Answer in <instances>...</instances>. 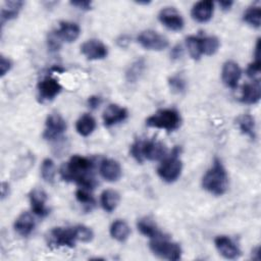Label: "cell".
<instances>
[{
    "label": "cell",
    "instance_id": "11",
    "mask_svg": "<svg viewBox=\"0 0 261 261\" xmlns=\"http://www.w3.org/2000/svg\"><path fill=\"white\" fill-rule=\"evenodd\" d=\"M62 91L59 82L51 75L45 76L38 84V94L41 101H51Z\"/></svg>",
    "mask_w": 261,
    "mask_h": 261
},
{
    "label": "cell",
    "instance_id": "3",
    "mask_svg": "<svg viewBox=\"0 0 261 261\" xmlns=\"http://www.w3.org/2000/svg\"><path fill=\"white\" fill-rule=\"evenodd\" d=\"M132 157L139 163H143L144 160L157 161L165 158L166 147L156 140H136L129 149Z\"/></svg>",
    "mask_w": 261,
    "mask_h": 261
},
{
    "label": "cell",
    "instance_id": "38",
    "mask_svg": "<svg viewBox=\"0 0 261 261\" xmlns=\"http://www.w3.org/2000/svg\"><path fill=\"white\" fill-rule=\"evenodd\" d=\"M12 67V62L9 58H6L5 56L1 55L0 57V75L3 77Z\"/></svg>",
    "mask_w": 261,
    "mask_h": 261
},
{
    "label": "cell",
    "instance_id": "1",
    "mask_svg": "<svg viewBox=\"0 0 261 261\" xmlns=\"http://www.w3.org/2000/svg\"><path fill=\"white\" fill-rule=\"evenodd\" d=\"M93 161L81 155H73L60 168V175L65 181H74L83 189L92 190L97 182L92 175Z\"/></svg>",
    "mask_w": 261,
    "mask_h": 261
},
{
    "label": "cell",
    "instance_id": "37",
    "mask_svg": "<svg viewBox=\"0 0 261 261\" xmlns=\"http://www.w3.org/2000/svg\"><path fill=\"white\" fill-rule=\"evenodd\" d=\"M260 68H261L260 58H255V60L248 65V67L246 69V73L249 77L253 79L260 73Z\"/></svg>",
    "mask_w": 261,
    "mask_h": 261
},
{
    "label": "cell",
    "instance_id": "35",
    "mask_svg": "<svg viewBox=\"0 0 261 261\" xmlns=\"http://www.w3.org/2000/svg\"><path fill=\"white\" fill-rule=\"evenodd\" d=\"M168 86L173 93L180 94L186 91L187 83H186V80L181 75L174 74L168 79Z\"/></svg>",
    "mask_w": 261,
    "mask_h": 261
},
{
    "label": "cell",
    "instance_id": "4",
    "mask_svg": "<svg viewBox=\"0 0 261 261\" xmlns=\"http://www.w3.org/2000/svg\"><path fill=\"white\" fill-rule=\"evenodd\" d=\"M180 114L177 110L172 108L160 109L146 119L147 126L164 129L167 132H173L177 129L180 126Z\"/></svg>",
    "mask_w": 261,
    "mask_h": 261
},
{
    "label": "cell",
    "instance_id": "44",
    "mask_svg": "<svg viewBox=\"0 0 261 261\" xmlns=\"http://www.w3.org/2000/svg\"><path fill=\"white\" fill-rule=\"evenodd\" d=\"M8 194H9V185H8V182L3 181V182L1 184V196H2L1 198H2V200H3L5 197H7Z\"/></svg>",
    "mask_w": 261,
    "mask_h": 261
},
{
    "label": "cell",
    "instance_id": "21",
    "mask_svg": "<svg viewBox=\"0 0 261 261\" xmlns=\"http://www.w3.org/2000/svg\"><path fill=\"white\" fill-rule=\"evenodd\" d=\"M36 222L33 215L29 212H22L14 221V229L21 237L30 236L34 228Z\"/></svg>",
    "mask_w": 261,
    "mask_h": 261
},
{
    "label": "cell",
    "instance_id": "2",
    "mask_svg": "<svg viewBox=\"0 0 261 261\" xmlns=\"http://www.w3.org/2000/svg\"><path fill=\"white\" fill-rule=\"evenodd\" d=\"M202 187L214 196H222L228 188V175L222 162L215 158L202 178Z\"/></svg>",
    "mask_w": 261,
    "mask_h": 261
},
{
    "label": "cell",
    "instance_id": "33",
    "mask_svg": "<svg viewBox=\"0 0 261 261\" xmlns=\"http://www.w3.org/2000/svg\"><path fill=\"white\" fill-rule=\"evenodd\" d=\"M75 198L84 206V208L86 210L91 211L92 208L96 204L94 197L90 193H88V190H86V189H79L75 192Z\"/></svg>",
    "mask_w": 261,
    "mask_h": 261
},
{
    "label": "cell",
    "instance_id": "26",
    "mask_svg": "<svg viewBox=\"0 0 261 261\" xmlns=\"http://www.w3.org/2000/svg\"><path fill=\"white\" fill-rule=\"evenodd\" d=\"M137 227L142 234H144L150 239H155L160 236H163L162 232L159 230L158 226L156 225V223L149 217L141 218L137 222Z\"/></svg>",
    "mask_w": 261,
    "mask_h": 261
},
{
    "label": "cell",
    "instance_id": "29",
    "mask_svg": "<svg viewBox=\"0 0 261 261\" xmlns=\"http://www.w3.org/2000/svg\"><path fill=\"white\" fill-rule=\"evenodd\" d=\"M186 44H187L190 56L194 60H199L203 55L201 36H189L186 39Z\"/></svg>",
    "mask_w": 261,
    "mask_h": 261
},
{
    "label": "cell",
    "instance_id": "22",
    "mask_svg": "<svg viewBox=\"0 0 261 261\" xmlns=\"http://www.w3.org/2000/svg\"><path fill=\"white\" fill-rule=\"evenodd\" d=\"M22 6H23V2L20 0L5 1L4 4L2 5L1 11H0L1 24L4 25L5 22L17 17Z\"/></svg>",
    "mask_w": 261,
    "mask_h": 261
},
{
    "label": "cell",
    "instance_id": "15",
    "mask_svg": "<svg viewBox=\"0 0 261 261\" xmlns=\"http://www.w3.org/2000/svg\"><path fill=\"white\" fill-rule=\"evenodd\" d=\"M32 211L39 217H45L49 214V209L46 206L47 194L41 189H34L29 194Z\"/></svg>",
    "mask_w": 261,
    "mask_h": 261
},
{
    "label": "cell",
    "instance_id": "7",
    "mask_svg": "<svg viewBox=\"0 0 261 261\" xmlns=\"http://www.w3.org/2000/svg\"><path fill=\"white\" fill-rule=\"evenodd\" d=\"M138 43L147 50L161 51L168 47V40L153 30L141 32L137 37Z\"/></svg>",
    "mask_w": 261,
    "mask_h": 261
},
{
    "label": "cell",
    "instance_id": "10",
    "mask_svg": "<svg viewBox=\"0 0 261 261\" xmlns=\"http://www.w3.org/2000/svg\"><path fill=\"white\" fill-rule=\"evenodd\" d=\"M76 242L73 227H54L50 231V244L55 247L73 248Z\"/></svg>",
    "mask_w": 261,
    "mask_h": 261
},
{
    "label": "cell",
    "instance_id": "28",
    "mask_svg": "<svg viewBox=\"0 0 261 261\" xmlns=\"http://www.w3.org/2000/svg\"><path fill=\"white\" fill-rule=\"evenodd\" d=\"M238 126L240 130L248 136L250 139L254 140L256 138V127H255V119L250 114H243L237 120Z\"/></svg>",
    "mask_w": 261,
    "mask_h": 261
},
{
    "label": "cell",
    "instance_id": "34",
    "mask_svg": "<svg viewBox=\"0 0 261 261\" xmlns=\"http://www.w3.org/2000/svg\"><path fill=\"white\" fill-rule=\"evenodd\" d=\"M73 229H74L76 241H80L83 243H90L94 239L93 230L84 224L75 225L73 226Z\"/></svg>",
    "mask_w": 261,
    "mask_h": 261
},
{
    "label": "cell",
    "instance_id": "30",
    "mask_svg": "<svg viewBox=\"0 0 261 261\" xmlns=\"http://www.w3.org/2000/svg\"><path fill=\"white\" fill-rule=\"evenodd\" d=\"M243 20L253 28H260L261 24V7L251 6L243 14Z\"/></svg>",
    "mask_w": 261,
    "mask_h": 261
},
{
    "label": "cell",
    "instance_id": "45",
    "mask_svg": "<svg viewBox=\"0 0 261 261\" xmlns=\"http://www.w3.org/2000/svg\"><path fill=\"white\" fill-rule=\"evenodd\" d=\"M137 3H138V4H146V5H147V4L150 3V1H138Z\"/></svg>",
    "mask_w": 261,
    "mask_h": 261
},
{
    "label": "cell",
    "instance_id": "14",
    "mask_svg": "<svg viewBox=\"0 0 261 261\" xmlns=\"http://www.w3.org/2000/svg\"><path fill=\"white\" fill-rule=\"evenodd\" d=\"M214 244L219 254L225 259H238L242 254L240 248L226 236L216 237Z\"/></svg>",
    "mask_w": 261,
    "mask_h": 261
},
{
    "label": "cell",
    "instance_id": "17",
    "mask_svg": "<svg viewBox=\"0 0 261 261\" xmlns=\"http://www.w3.org/2000/svg\"><path fill=\"white\" fill-rule=\"evenodd\" d=\"M99 172L105 180L110 182L117 181L122 174L120 164L116 160L110 158H104L101 161Z\"/></svg>",
    "mask_w": 261,
    "mask_h": 261
},
{
    "label": "cell",
    "instance_id": "41",
    "mask_svg": "<svg viewBox=\"0 0 261 261\" xmlns=\"http://www.w3.org/2000/svg\"><path fill=\"white\" fill-rule=\"evenodd\" d=\"M129 37L127 35H121L116 39V44L121 48H126L129 44Z\"/></svg>",
    "mask_w": 261,
    "mask_h": 261
},
{
    "label": "cell",
    "instance_id": "23",
    "mask_svg": "<svg viewBox=\"0 0 261 261\" xmlns=\"http://www.w3.org/2000/svg\"><path fill=\"white\" fill-rule=\"evenodd\" d=\"M109 232H110V236L112 239H114L117 242L122 243L128 239V237L130 234V228L124 220L116 219L115 221H113L111 223Z\"/></svg>",
    "mask_w": 261,
    "mask_h": 261
},
{
    "label": "cell",
    "instance_id": "18",
    "mask_svg": "<svg viewBox=\"0 0 261 261\" xmlns=\"http://www.w3.org/2000/svg\"><path fill=\"white\" fill-rule=\"evenodd\" d=\"M214 3L210 0L199 1L194 4L191 10L192 17L198 22H207L212 18Z\"/></svg>",
    "mask_w": 261,
    "mask_h": 261
},
{
    "label": "cell",
    "instance_id": "42",
    "mask_svg": "<svg viewBox=\"0 0 261 261\" xmlns=\"http://www.w3.org/2000/svg\"><path fill=\"white\" fill-rule=\"evenodd\" d=\"M181 55H182V48L179 44H177L171 49L170 56L172 59H178V58H180Z\"/></svg>",
    "mask_w": 261,
    "mask_h": 261
},
{
    "label": "cell",
    "instance_id": "19",
    "mask_svg": "<svg viewBox=\"0 0 261 261\" xmlns=\"http://www.w3.org/2000/svg\"><path fill=\"white\" fill-rule=\"evenodd\" d=\"M54 32L62 42L72 43L80 37L81 29L75 22L60 21L58 29Z\"/></svg>",
    "mask_w": 261,
    "mask_h": 261
},
{
    "label": "cell",
    "instance_id": "9",
    "mask_svg": "<svg viewBox=\"0 0 261 261\" xmlns=\"http://www.w3.org/2000/svg\"><path fill=\"white\" fill-rule=\"evenodd\" d=\"M158 19L165 28L173 32L181 31L185 27L182 16L174 7L162 8L158 14Z\"/></svg>",
    "mask_w": 261,
    "mask_h": 261
},
{
    "label": "cell",
    "instance_id": "43",
    "mask_svg": "<svg viewBox=\"0 0 261 261\" xmlns=\"http://www.w3.org/2000/svg\"><path fill=\"white\" fill-rule=\"evenodd\" d=\"M218 4H219V6H220V8L222 10L226 11V10L230 9V7L233 5V2L232 1H228V0H223V1H219Z\"/></svg>",
    "mask_w": 261,
    "mask_h": 261
},
{
    "label": "cell",
    "instance_id": "6",
    "mask_svg": "<svg viewBox=\"0 0 261 261\" xmlns=\"http://www.w3.org/2000/svg\"><path fill=\"white\" fill-rule=\"evenodd\" d=\"M149 247L154 255L161 259L170 261H176L180 259L182 253L181 248L177 243L169 241L164 236L151 239Z\"/></svg>",
    "mask_w": 261,
    "mask_h": 261
},
{
    "label": "cell",
    "instance_id": "13",
    "mask_svg": "<svg viewBox=\"0 0 261 261\" xmlns=\"http://www.w3.org/2000/svg\"><path fill=\"white\" fill-rule=\"evenodd\" d=\"M241 76L242 69L237 62L232 60H227L226 62H224L221 69V80L226 87L230 89H236L238 87Z\"/></svg>",
    "mask_w": 261,
    "mask_h": 261
},
{
    "label": "cell",
    "instance_id": "27",
    "mask_svg": "<svg viewBox=\"0 0 261 261\" xmlns=\"http://www.w3.org/2000/svg\"><path fill=\"white\" fill-rule=\"evenodd\" d=\"M146 69V61L144 58L136 59L125 71V80L128 83H136L143 75Z\"/></svg>",
    "mask_w": 261,
    "mask_h": 261
},
{
    "label": "cell",
    "instance_id": "5",
    "mask_svg": "<svg viewBox=\"0 0 261 261\" xmlns=\"http://www.w3.org/2000/svg\"><path fill=\"white\" fill-rule=\"evenodd\" d=\"M179 153L180 148L174 147L170 156L164 158L157 168V173L159 177L165 182H174L181 174L182 162L178 157Z\"/></svg>",
    "mask_w": 261,
    "mask_h": 261
},
{
    "label": "cell",
    "instance_id": "24",
    "mask_svg": "<svg viewBox=\"0 0 261 261\" xmlns=\"http://www.w3.org/2000/svg\"><path fill=\"white\" fill-rule=\"evenodd\" d=\"M119 201H120L119 194L116 191L110 190V189L103 191L100 197L101 206L108 213H111L116 209V207L119 204Z\"/></svg>",
    "mask_w": 261,
    "mask_h": 261
},
{
    "label": "cell",
    "instance_id": "25",
    "mask_svg": "<svg viewBox=\"0 0 261 261\" xmlns=\"http://www.w3.org/2000/svg\"><path fill=\"white\" fill-rule=\"evenodd\" d=\"M96 128L95 118L88 113L83 114L75 122V129L82 137L90 136Z\"/></svg>",
    "mask_w": 261,
    "mask_h": 261
},
{
    "label": "cell",
    "instance_id": "16",
    "mask_svg": "<svg viewBox=\"0 0 261 261\" xmlns=\"http://www.w3.org/2000/svg\"><path fill=\"white\" fill-rule=\"evenodd\" d=\"M127 116L128 112L126 108L117 104H109L103 112V122L105 126H112L124 121Z\"/></svg>",
    "mask_w": 261,
    "mask_h": 261
},
{
    "label": "cell",
    "instance_id": "8",
    "mask_svg": "<svg viewBox=\"0 0 261 261\" xmlns=\"http://www.w3.org/2000/svg\"><path fill=\"white\" fill-rule=\"evenodd\" d=\"M66 130V122L58 113H51L47 116L45 121V129L43 138L48 141L58 139Z\"/></svg>",
    "mask_w": 261,
    "mask_h": 261
},
{
    "label": "cell",
    "instance_id": "39",
    "mask_svg": "<svg viewBox=\"0 0 261 261\" xmlns=\"http://www.w3.org/2000/svg\"><path fill=\"white\" fill-rule=\"evenodd\" d=\"M70 4L74 7H77L79 9L82 10H90L92 9V2L88 0H80V1H71Z\"/></svg>",
    "mask_w": 261,
    "mask_h": 261
},
{
    "label": "cell",
    "instance_id": "12",
    "mask_svg": "<svg viewBox=\"0 0 261 261\" xmlns=\"http://www.w3.org/2000/svg\"><path fill=\"white\" fill-rule=\"evenodd\" d=\"M82 54L89 60L104 59L108 55L107 46L100 40L91 39L81 46Z\"/></svg>",
    "mask_w": 261,
    "mask_h": 261
},
{
    "label": "cell",
    "instance_id": "31",
    "mask_svg": "<svg viewBox=\"0 0 261 261\" xmlns=\"http://www.w3.org/2000/svg\"><path fill=\"white\" fill-rule=\"evenodd\" d=\"M201 40L203 55H214L218 51L220 42L215 36H201Z\"/></svg>",
    "mask_w": 261,
    "mask_h": 261
},
{
    "label": "cell",
    "instance_id": "20",
    "mask_svg": "<svg viewBox=\"0 0 261 261\" xmlns=\"http://www.w3.org/2000/svg\"><path fill=\"white\" fill-rule=\"evenodd\" d=\"M261 98V85L259 80L245 84L242 89L241 101L245 104H256Z\"/></svg>",
    "mask_w": 261,
    "mask_h": 261
},
{
    "label": "cell",
    "instance_id": "32",
    "mask_svg": "<svg viewBox=\"0 0 261 261\" xmlns=\"http://www.w3.org/2000/svg\"><path fill=\"white\" fill-rule=\"evenodd\" d=\"M55 174H56V168H55L54 161L50 158L44 159L41 164L42 178L48 184H53L55 179Z\"/></svg>",
    "mask_w": 261,
    "mask_h": 261
},
{
    "label": "cell",
    "instance_id": "36",
    "mask_svg": "<svg viewBox=\"0 0 261 261\" xmlns=\"http://www.w3.org/2000/svg\"><path fill=\"white\" fill-rule=\"evenodd\" d=\"M61 40L58 38L55 32H51L47 38V45L50 51L55 52L61 48Z\"/></svg>",
    "mask_w": 261,
    "mask_h": 261
},
{
    "label": "cell",
    "instance_id": "40",
    "mask_svg": "<svg viewBox=\"0 0 261 261\" xmlns=\"http://www.w3.org/2000/svg\"><path fill=\"white\" fill-rule=\"evenodd\" d=\"M87 103H88V106H89L91 109H96V108H98V107L101 105V103H102V98H101L100 96L94 95V96H91V97L88 98Z\"/></svg>",
    "mask_w": 261,
    "mask_h": 261
}]
</instances>
